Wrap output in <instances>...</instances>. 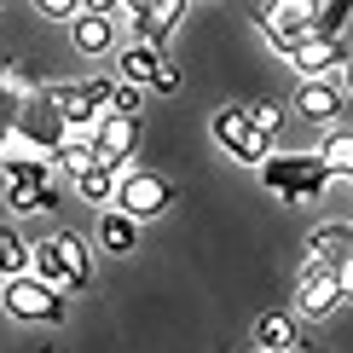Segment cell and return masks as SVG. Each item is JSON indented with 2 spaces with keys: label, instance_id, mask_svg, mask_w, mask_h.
<instances>
[{
  "label": "cell",
  "instance_id": "6da1fadb",
  "mask_svg": "<svg viewBox=\"0 0 353 353\" xmlns=\"http://www.w3.org/2000/svg\"><path fill=\"white\" fill-rule=\"evenodd\" d=\"M35 278L52 284L58 296H81V290H93V249L76 232H52L35 243Z\"/></svg>",
  "mask_w": 353,
  "mask_h": 353
},
{
  "label": "cell",
  "instance_id": "7a4b0ae2",
  "mask_svg": "<svg viewBox=\"0 0 353 353\" xmlns=\"http://www.w3.org/2000/svg\"><path fill=\"white\" fill-rule=\"evenodd\" d=\"M70 139V122L58 116V99H52V87H29V99H23V116H18V134H12L6 145V157H58V145Z\"/></svg>",
  "mask_w": 353,
  "mask_h": 353
},
{
  "label": "cell",
  "instance_id": "3957f363",
  "mask_svg": "<svg viewBox=\"0 0 353 353\" xmlns=\"http://www.w3.org/2000/svg\"><path fill=\"white\" fill-rule=\"evenodd\" d=\"M330 180L336 174L325 168L319 151H284V157H267V163H261V185H267L272 197H284V203H319Z\"/></svg>",
  "mask_w": 353,
  "mask_h": 353
},
{
  "label": "cell",
  "instance_id": "277c9868",
  "mask_svg": "<svg viewBox=\"0 0 353 353\" xmlns=\"http://www.w3.org/2000/svg\"><path fill=\"white\" fill-rule=\"evenodd\" d=\"M6 209L12 214H41V209H58V185H52V163L47 157H6Z\"/></svg>",
  "mask_w": 353,
  "mask_h": 353
},
{
  "label": "cell",
  "instance_id": "5b68a950",
  "mask_svg": "<svg viewBox=\"0 0 353 353\" xmlns=\"http://www.w3.org/2000/svg\"><path fill=\"white\" fill-rule=\"evenodd\" d=\"M209 134H214V145H220V151H226V157H238L243 168H261V163L272 157V134H261V128H255V110H243V105L214 110Z\"/></svg>",
  "mask_w": 353,
  "mask_h": 353
},
{
  "label": "cell",
  "instance_id": "8992f818",
  "mask_svg": "<svg viewBox=\"0 0 353 353\" xmlns=\"http://www.w3.org/2000/svg\"><path fill=\"white\" fill-rule=\"evenodd\" d=\"M319 12H325V0H272V6L261 12V35H267V47L278 58H290L307 35H319Z\"/></svg>",
  "mask_w": 353,
  "mask_h": 353
},
{
  "label": "cell",
  "instance_id": "52a82bcc",
  "mask_svg": "<svg viewBox=\"0 0 353 353\" xmlns=\"http://www.w3.org/2000/svg\"><path fill=\"white\" fill-rule=\"evenodd\" d=\"M70 296H58L52 284H41L35 272H23V278H6V290H0V307H6L18 325H64V307Z\"/></svg>",
  "mask_w": 353,
  "mask_h": 353
},
{
  "label": "cell",
  "instance_id": "ba28073f",
  "mask_svg": "<svg viewBox=\"0 0 353 353\" xmlns=\"http://www.w3.org/2000/svg\"><path fill=\"white\" fill-rule=\"evenodd\" d=\"M168 203H174V185L157 168H128L122 174V191H116V209H122V214L157 220V214H168Z\"/></svg>",
  "mask_w": 353,
  "mask_h": 353
},
{
  "label": "cell",
  "instance_id": "9c48e42d",
  "mask_svg": "<svg viewBox=\"0 0 353 353\" xmlns=\"http://www.w3.org/2000/svg\"><path fill=\"white\" fill-rule=\"evenodd\" d=\"M342 105H347L342 76H301V87H296V110L307 116V122L336 128V122H342Z\"/></svg>",
  "mask_w": 353,
  "mask_h": 353
},
{
  "label": "cell",
  "instance_id": "30bf717a",
  "mask_svg": "<svg viewBox=\"0 0 353 353\" xmlns=\"http://www.w3.org/2000/svg\"><path fill=\"white\" fill-rule=\"evenodd\" d=\"M93 151H99V163H105V168H128V157L139 151V116L105 110V116H99V128H93Z\"/></svg>",
  "mask_w": 353,
  "mask_h": 353
},
{
  "label": "cell",
  "instance_id": "8fae6325",
  "mask_svg": "<svg viewBox=\"0 0 353 353\" xmlns=\"http://www.w3.org/2000/svg\"><path fill=\"white\" fill-rule=\"evenodd\" d=\"M342 307V284H336V267H307L296 284V313L301 319H330Z\"/></svg>",
  "mask_w": 353,
  "mask_h": 353
},
{
  "label": "cell",
  "instance_id": "7c38bea8",
  "mask_svg": "<svg viewBox=\"0 0 353 353\" xmlns=\"http://www.w3.org/2000/svg\"><path fill=\"white\" fill-rule=\"evenodd\" d=\"M296 76H342L347 70V41L342 35H307L296 52H290Z\"/></svg>",
  "mask_w": 353,
  "mask_h": 353
},
{
  "label": "cell",
  "instance_id": "4fadbf2b",
  "mask_svg": "<svg viewBox=\"0 0 353 353\" xmlns=\"http://www.w3.org/2000/svg\"><path fill=\"white\" fill-rule=\"evenodd\" d=\"M23 99H29V81L12 70V58H0V151L18 134V116H23Z\"/></svg>",
  "mask_w": 353,
  "mask_h": 353
},
{
  "label": "cell",
  "instance_id": "5bb4252c",
  "mask_svg": "<svg viewBox=\"0 0 353 353\" xmlns=\"http://www.w3.org/2000/svg\"><path fill=\"white\" fill-rule=\"evenodd\" d=\"M52 99H58V116H64L70 128H99V116H105V105L87 93V81H58Z\"/></svg>",
  "mask_w": 353,
  "mask_h": 353
},
{
  "label": "cell",
  "instance_id": "9a60e30c",
  "mask_svg": "<svg viewBox=\"0 0 353 353\" xmlns=\"http://www.w3.org/2000/svg\"><path fill=\"white\" fill-rule=\"evenodd\" d=\"M70 41H76L81 58H105L116 47V18H99V12H81L76 23H70Z\"/></svg>",
  "mask_w": 353,
  "mask_h": 353
},
{
  "label": "cell",
  "instance_id": "2e32d148",
  "mask_svg": "<svg viewBox=\"0 0 353 353\" xmlns=\"http://www.w3.org/2000/svg\"><path fill=\"white\" fill-rule=\"evenodd\" d=\"M116 191H122V168H105V163H93L76 180V197L93 203V209H116Z\"/></svg>",
  "mask_w": 353,
  "mask_h": 353
},
{
  "label": "cell",
  "instance_id": "e0dca14e",
  "mask_svg": "<svg viewBox=\"0 0 353 353\" xmlns=\"http://www.w3.org/2000/svg\"><path fill=\"white\" fill-rule=\"evenodd\" d=\"M255 342H261V353H296L301 325H296L290 313H261V319H255Z\"/></svg>",
  "mask_w": 353,
  "mask_h": 353
},
{
  "label": "cell",
  "instance_id": "ac0fdd59",
  "mask_svg": "<svg viewBox=\"0 0 353 353\" xmlns=\"http://www.w3.org/2000/svg\"><path fill=\"white\" fill-rule=\"evenodd\" d=\"M185 6H191V0H157V6L145 12V23H134V29H139V41L163 52V47H168V29L185 18Z\"/></svg>",
  "mask_w": 353,
  "mask_h": 353
},
{
  "label": "cell",
  "instance_id": "d6986e66",
  "mask_svg": "<svg viewBox=\"0 0 353 353\" xmlns=\"http://www.w3.org/2000/svg\"><path fill=\"white\" fill-rule=\"evenodd\" d=\"M342 255H353V226H319L307 238V261L313 267H336Z\"/></svg>",
  "mask_w": 353,
  "mask_h": 353
},
{
  "label": "cell",
  "instance_id": "ffe728a7",
  "mask_svg": "<svg viewBox=\"0 0 353 353\" xmlns=\"http://www.w3.org/2000/svg\"><path fill=\"white\" fill-rule=\"evenodd\" d=\"M134 243H139V220H134V214H122V209H105V214H99V249L128 255Z\"/></svg>",
  "mask_w": 353,
  "mask_h": 353
},
{
  "label": "cell",
  "instance_id": "44dd1931",
  "mask_svg": "<svg viewBox=\"0 0 353 353\" xmlns=\"http://www.w3.org/2000/svg\"><path fill=\"white\" fill-rule=\"evenodd\" d=\"M163 64H168V58L157 52V47H145V41H134V47L122 52V81H134V87H151Z\"/></svg>",
  "mask_w": 353,
  "mask_h": 353
},
{
  "label": "cell",
  "instance_id": "7402d4cb",
  "mask_svg": "<svg viewBox=\"0 0 353 353\" xmlns=\"http://www.w3.org/2000/svg\"><path fill=\"white\" fill-rule=\"evenodd\" d=\"M35 272V243H23L12 226H0V278H23Z\"/></svg>",
  "mask_w": 353,
  "mask_h": 353
},
{
  "label": "cell",
  "instance_id": "603a6c76",
  "mask_svg": "<svg viewBox=\"0 0 353 353\" xmlns=\"http://www.w3.org/2000/svg\"><path fill=\"white\" fill-rule=\"evenodd\" d=\"M319 157H325V168L336 174V180L353 185V134H347V128H330L325 145H319Z\"/></svg>",
  "mask_w": 353,
  "mask_h": 353
},
{
  "label": "cell",
  "instance_id": "cb8c5ba5",
  "mask_svg": "<svg viewBox=\"0 0 353 353\" xmlns=\"http://www.w3.org/2000/svg\"><path fill=\"white\" fill-rule=\"evenodd\" d=\"M139 105H145V87H134V81H116L110 110H116V116H139Z\"/></svg>",
  "mask_w": 353,
  "mask_h": 353
},
{
  "label": "cell",
  "instance_id": "d4e9b609",
  "mask_svg": "<svg viewBox=\"0 0 353 353\" xmlns=\"http://www.w3.org/2000/svg\"><path fill=\"white\" fill-rule=\"evenodd\" d=\"M347 12H353V0H325V12H319V35H342Z\"/></svg>",
  "mask_w": 353,
  "mask_h": 353
},
{
  "label": "cell",
  "instance_id": "484cf974",
  "mask_svg": "<svg viewBox=\"0 0 353 353\" xmlns=\"http://www.w3.org/2000/svg\"><path fill=\"white\" fill-rule=\"evenodd\" d=\"M35 12L52 18V23H76L81 18V0H35Z\"/></svg>",
  "mask_w": 353,
  "mask_h": 353
},
{
  "label": "cell",
  "instance_id": "4316f807",
  "mask_svg": "<svg viewBox=\"0 0 353 353\" xmlns=\"http://www.w3.org/2000/svg\"><path fill=\"white\" fill-rule=\"evenodd\" d=\"M255 128H261V134H278V128H284V105H272V99L255 105Z\"/></svg>",
  "mask_w": 353,
  "mask_h": 353
},
{
  "label": "cell",
  "instance_id": "83f0119b",
  "mask_svg": "<svg viewBox=\"0 0 353 353\" xmlns=\"http://www.w3.org/2000/svg\"><path fill=\"white\" fill-rule=\"evenodd\" d=\"M336 284H342V301H353V255L336 261Z\"/></svg>",
  "mask_w": 353,
  "mask_h": 353
},
{
  "label": "cell",
  "instance_id": "f1b7e54d",
  "mask_svg": "<svg viewBox=\"0 0 353 353\" xmlns=\"http://www.w3.org/2000/svg\"><path fill=\"white\" fill-rule=\"evenodd\" d=\"M157 93H180V70H174V64H163V70H157Z\"/></svg>",
  "mask_w": 353,
  "mask_h": 353
},
{
  "label": "cell",
  "instance_id": "f546056e",
  "mask_svg": "<svg viewBox=\"0 0 353 353\" xmlns=\"http://www.w3.org/2000/svg\"><path fill=\"white\" fill-rule=\"evenodd\" d=\"M157 6V0H122V18L128 23H145V12H151Z\"/></svg>",
  "mask_w": 353,
  "mask_h": 353
},
{
  "label": "cell",
  "instance_id": "4dcf8cb0",
  "mask_svg": "<svg viewBox=\"0 0 353 353\" xmlns=\"http://www.w3.org/2000/svg\"><path fill=\"white\" fill-rule=\"evenodd\" d=\"M81 12H99V18H116V12H122V0H81Z\"/></svg>",
  "mask_w": 353,
  "mask_h": 353
},
{
  "label": "cell",
  "instance_id": "1f68e13d",
  "mask_svg": "<svg viewBox=\"0 0 353 353\" xmlns=\"http://www.w3.org/2000/svg\"><path fill=\"white\" fill-rule=\"evenodd\" d=\"M342 87H347V99H353V58H347V70H342Z\"/></svg>",
  "mask_w": 353,
  "mask_h": 353
},
{
  "label": "cell",
  "instance_id": "d6a6232c",
  "mask_svg": "<svg viewBox=\"0 0 353 353\" xmlns=\"http://www.w3.org/2000/svg\"><path fill=\"white\" fill-rule=\"evenodd\" d=\"M0 12H6V0H0Z\"/></svg>",
  "mask_w": 353,
  "mask_h": 353
}]
</instances>
